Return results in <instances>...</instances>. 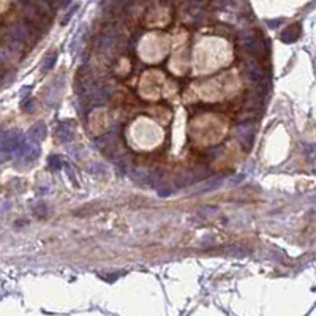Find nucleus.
<instances>
[{"instance_id": "nucleus-10", "label": "nucleus", "mask_w": 316, "mask_h": 316, "mask_svg": "<svg viewBox=\"0 0 316 316\" xmlns=\"http://www.w3.org/2000/svg\"><path fill=\"white\" fill-rule=\"evenodd\" d=\"M193 174V177L194 179H204L206 176H209V172H207V169L204 166H198V168H194V169L191 171Z\"/></svg>"}, {"instance_id": "nucleus-3", "label": "nucleus", "mask_w": 316, "mask_h": 316, "mask_svg": "<svg viewBox=\"0 0 316 316\" xmlns=\"http://www.w3.org/2000/svg\"><path fill=\"white\" fill-rule=\"evenodd\" d=\"M237 136L240 141V146L244 147V150H250L253 146L254 139V130L252 124H244L237 128Z\"/></svg>"}, {"instance_id": "nucleus-8", "label": "nucleus", "mask_w": 316, "mask_h": 316, "mask_svg": "<svg viewBox=\"0 0 316 316\" xmlns=\"http://www.w3.org/2000/svg\"><path fill=\"white\" fill-rule=\"evenodd\" d=\"M56 57H57V54L56 52H49L48 56L44 57V60H43V68H42V71L43 73H46V71H49L51 68H52V65H54V62H56Z\"/></svg>"}, {"instance_id": "nucleus-12", "label": "nucleus", "mask_w": 316, "mask_h": 316, "mask_svg": "<svg viewBox=\"0 0 316 316\" xmlns=\"http://www.w3.org/2000/svg\"><path fill=\"white\" fill-rule=\"evenodd\" d=\"M160 196H169L171 194V190H160Z\"/></svg>"}, {"instance_id": "nucleus-4", "label": "nucleus", "mask_w": 316, "mask_h": 316, "mask_svg": "<svg viewBox=\"0 0 316 316\" xmlns=\"http://www.w3.org/2000/svg\"><path fill=\"white\" fill-rule=\"evenodd\" d=\"M46 133H48V128H46V125L43 122L37 124L33 128H30L29 131V136H27V141H30V143H42V141L46 138Z\"/></svg>"}, {"instance_id": "nucleus-5", "label": "nucleus", "mask_w": 316, "mask_h": 316, "mask_svg": "<svg viewBox=\"0 0 316 316\" xmlns=\"http://www.w3.org/2000/svg\"><path fill=\"white\" fill-rule=\"evenodd\" d=\"M300 35V27L299 25H291V27H288V29L281 33V40L283 42H295V40L299 38Z\"/></svg>"}, {"instance_id": "nucleus-9", "label": "nucleus", "mask_w": 316, "mask_h": 316, "mask_svg": "<svg viewBox=\"0 0 316 316\" xmlns=\"http://www.w3.org/2000/svg\"><path fill=\"white\" fill-rule=\"evenodd\" d=\"M193 179H194V177H193L191 172H185L184 176H180V177L177 179V184H176V185H177L179 188L188 187V185H190V184L193 182Z\"/></svg>"}, {"instance_id": "nucleus-7", "label": "nucleus", "mask_w": 316, "mask_h": 316, "mask_svg": "<svg viewBox=\"0 0 316 316\" xmlns=\"http://www.w3.org/2000/svg\"><path fill=\"white\" fill-rule=\"evenodd\" d=\"M57 138L60 143H68V141L73 139V131L62 125V126H59V130H57Z\"/></svg>"}, {"instance_id": "nucleus-1", "label": "nucleus", "mask_w": 316, "mask_h": 316, "mask_svg": "<svg viewBox=\"0 0 316 316\" xmlns=\"http://www.w3.org/2000/svg\"><path fill=\"white\" fill-rule=\"evenodd\" d=\"M242 48L248 51L256 59H264L267 56V46L263 40H258L254 35H244L242 37Z\"/></svg>"}, {"instance_id": "nucleus-2", "label": "nucleus", "mask_w": 316, "mask_h": 316, "mask_svg": "<svg viewBox=\"0 0 316 316\" xmlns=\"http://www.w3.org/2000/svg\"><path fill=\"white\" fill-rule=\"evenodd\" d=\"M242 71H244L245 78H248L254 84L261 83V81L266 78L263 70L259 68V65L254 62V60H245V62L242 63Z\"/></svg>"}, {"instance_id": "nucleus-11", "label": "nucleus", "mask_w": 316, "mask_h": 316, "mask_svg": "<svg viewBox=\"0 0 316 316\" xmlns=\"http://www.w3.org/2000/svg\"><path fill=\"white\" fill-rule=\"evenodd\" d=\"M49 163L54 165V168H60V166H62V161H60V158H59L57 155H52V157L49 158Z\"/></svg>"}, {"instance_id": "nucleus-6", "label": "nucleus", "mask_w": 316, "mask_h": 316, "mask_svg": "<svg viewBox=\"0 0 316 316\" xmlns=\"http://www.w3.org/2000/svg\"><path fill=\"white\" fill-rule=\"evenodd\" d=\"M221 182H223V179H221V177H215V179L206 180V184L199 188V193H209V191L217 190V188L221 185Z\"/></svg>"}]
</instances>
